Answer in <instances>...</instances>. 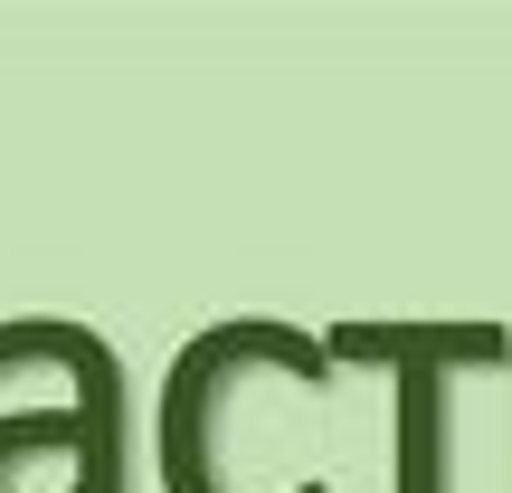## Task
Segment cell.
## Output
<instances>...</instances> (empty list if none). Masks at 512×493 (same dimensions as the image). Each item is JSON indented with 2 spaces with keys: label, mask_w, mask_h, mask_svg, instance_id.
Masks as SVG:
<instances>
[{
  "label": "cell",
  "mask_w": 512,
  "mask_h": 493,
  "mask_svg": "<svg viewBox=\"0 0 512 493\" xmlns=\"http://www.w3.org/2000/svg\"><path fill=\"white\" fill-rule=\"evenodd\" d=\"M304 370V389H332L323 332L266 323V313H228V323L190 332L162 370V408H152V465H162V493H238L228 475V408L247 389H275ZM332 493V484H313Z\"/></svg>",
  "instance_id": "cell-2"
},
{
  "label": "cell",
  "mask_w": 512,
  "mask_h": 493,
  "mask_svg": "<svg viewBox=\"0 0 512 493\" xmlns=\"http://www.w3.org/2000/svg\"><path fill=\"white\" fill-rule=\"evenodd\" d=\"M10 370H67V399L0 418V493H133V408L105 332L67 313H10L0 380Z\"/></svg>",
  "instance_id": "cell-1"
},
{
  "label": "cell",
  "mask_w": 512,
  "mask_h": 493,
  "mask_svg": "<svg viewBox=\"0 0 512 493\" xmlns=\"http://www.w3.org/2000/svg\"><path fill=\"white\" fill-rule=\"evenodd\" d=\"M332 370H389V493H456V418L446 389L456 370H512L503 323H332Z\"/></svg>",
  "instance_id": "cell-3"
}]
</instances>
